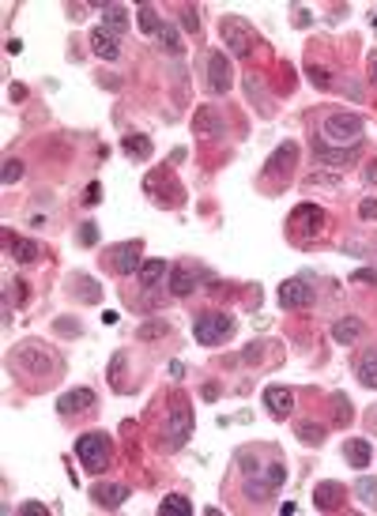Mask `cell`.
<instances>
[{
	"label": "cell",
	"mask_w": 377,
	"mask_h": 516,
	"mask_svg": "<svg viewBox=\"0 0 377 516\" xmlns=\"http://www.w3.org/2000/svg\"><path fill=\"white\" fill-rule=\"evenodd\" d=\"M321 143L325 147H351L362 143V117L358 114H328L325 125H321Z\"/></svg>",
	"instance_id": "1"
},
{
	"label": "cell",
	"mask_w": 377,
	"mask_h": 516,
	"mask_svg": "<svg viewBox=\"0 0 377 516\" xmlns=\"http://www.w3.org/2000/svg\"><path fill=\"white\" fill-rule=\"evenodd\" d=\"M109 453H114V445H109V437L102 434V430H91V434L76 437V456H79V464H84L87 471H106Z\"/></svg>",
	"instance_id": "2"
},
{
	"label": "cell",
	"mask_w": 377,
	"mask_h": 516,
	"mask_svg": "<svg viewBox=\"0 0 377 516\" xmlns=\"http://www.w3.org/2000/svg\"><path fill=\"white\" fill-rule=\"evenodd\" d=\"M192 336L204 347H219L234 336V320L226 317V313H200V317L192 320Z\"/></svg>",
	"instance_id": "3"
},
{
	"label": "cell",
	"mask_w": 377,
	"mask_h": 516,
	"mask_svg": "<svg viewBox=\"0 0 377 516\" xmlns=\"http://www.w3.org/2000/svg\"><path fill=\"white\" fill-rule=\"evenodd\" d=\"M219 34H223L226 49H231L234 57H249V53H253V45H256V34H253V26L245 23L242 15H226V19L219 23Z\"/></svg>",
	"instance_id": "4"
},
{
	"label": "cell",
	"mask_w": 377,
	"mask_h": 516,
	"mask_svg": "<svg viewBox=\"0 0 377 516\" xmlns=\"http://www.w3.org/2000/svg\"><path fill=\"white\" fill-rule=\"evenodd\" d=\"M189 434H192V411H189L185 400H178V403H174V411H170V422H167L170 448H181L189 441Z\"/></svg>",
	"instance_id": "5"
},
{
	"label": "cell",
	"mask_w": 377,
	"mask_h": 516,
	"mask_svg": "<svg viewBox=\"0 0 377 516\" xmlns=\"http://www.w3.org/2000/svg\"><path fill=\"white\" fill-rule=\"evenodd\" d=\"M140 253H144L140 237H136V242H121V245L109 249V264H114L117 275H132V272H140V264H144Z\"/></svg>",
	"instance_id": "6"
},
{
	"label": "cell",
	"mask_w": 377,
	"mask_h": 516,
	"mask_svg": "<svg viewBox=\"0 0 377 516\" xmlns=\"http://www.w3.org/2000/svg\"><path fill=\"white\" fill-rule=\"evenodd\" d=\"M321 226H325V211H321L317 204H298L291 211V230H298L302 237L321 234Z\"/></svg>",
	"instance_id": "7"
},
{
	"label": "cell",
	"mask_w": 377,
	"mask_h": 516,
	"mask_svg": "<svg viewBox=\"0 0 377 516\" xmlns=\"http://www.w3.org/2000/svg\"><path fill=\"white\" fill-rule=\"evenodd\" d=\"M192 132H197L200 140H223V136H226V121L219 117V109L200 106L197 117H192Z\"/></svg>",
	"instance_id": "8"
},
{
	"label": "cell",
	"mask_w": 377,
	"mask_h": 516,
	"mask_svg": "<svg viewBox=\"0 0 377 516\" xmlns=\"http://www.w3.org/2000/svg\"><path fill=\"white\" fill-rule=\"evenodd\" d=\"M231 61H226V53H211L208 57V87H211V95H226L231 91Z\"/></svg>",
	"instance_id": "9"
},
{
	"label": "cell",
	"mask_w": 377,
	"mask_h": 516,
	"mask_svg": "<svg viewBox=\"0 0 377 516\" xmlns=\"http://www.w3.org/2000/svg\"><path fill=\"white\" fill-rule=\"evenodd\" d=\"M279 302H283L287 309H309V306H314V290H309L306 279H283Z\"/></svg>",
	"instance_id": "10"
},
{
	"label": "cell",
	"mask_w": 377,
	"mask_h": 516,
	"mask_svg": "<svg viewBox=\"0 0 377 516\" xmlns=\"http://www.w3.org/2000/svg\"><path fill=\"white\" fill-rule=\"evenodd\" d=\"M15 366L20 370H26L31 366V377H45V370H49V354H45V347H38V343H23L20 351H15Z\"/></svg>",
	"instance_id": "11"
},
{
	"label": "cell",
	"mask_w": 377,
	"mask_h": 516,
	"mask_svg": "<svg viewBox=\"0 0 377 516\" xmlns=\"http://www.w3.org/2000/svg\"><path fill=\"white\" fill-rule=\"evenodd\" d=\"M91 49H95V57H102V61H117L121 38H117L114 31H106V26H95V31H91Z\"/></svg>",
	"instance_id": "12"
},
{
	"label": "cell",
	"mask_w": 377,
	"mask_h": 516,
	"mask_svg": "<svg viewBox=\"0 0 377 516\" xmlns=\"http://www.w3.org/2000/svg\"><path fill=\"white\" fill-rule=\"evenodd\" d=\"M91 497H95V505H102V509H117L121 501H128V486H121V483H95V486H91Z\"/></svg>",
	"instance_id": "13"
},
{
	"label": "cell",
	"mask_w": 377,
	"mask_h": 516,
	"mask_svg": "<svg viewBox=\"0 0 377 516\" xmlns=\"http://www.w3.org/2000/svg\"><path fill=\"white\" fill-rule=\"evenodd\" d=\"M294 159H298V147H294V143H279L272 151V159L264 162V173H268V178H283V173L294 166Z\"/></svg>",
	"instance_id": "14"
},
{
	"label": "cell",
	"mask_w": 377,
	"mask_h": 516,
	"mask_svg": "<svg viewBox=\"0 0 377 516\" xmlns=\"http://www.w3.org/2000/svg\"><path fill=\"white\" fill-rule=\"evenodd\" d=\"M264 407H268L275 419H287L294 411V396L287 389H279V384H272V389H264Z\"/></svg>",
	"instance_id": "15"
},
{
	"label": "cell",
	"mask_w": 377,
	"mask_h": 516,
	"mask_svg": "<svg viewBox=\"0 0 377 516\" xmlns=\"http://www.w3.org/2000/svg\"><path fill=\"white\" fill-rule=\"evenodd\" d=\"M87 407H95V392H91V389H72V392H64L61 400H57V411L61 414L87 411Z\"/></svg>",
	"instance_id": "16"
},
{
	"label": "cell",
	"mask_w": 377,
	"mask_h": 516,
	"mask_svg": "<svg viewBox=\"0 0 377 516\" xmlns=\"http://www.w3.org/2000/svg\"><path fill=\"white\" fill-rule=\"evenodd\" d=\"M314 155H317V162H325V166H347V162H355L358 159V147H351V151H344V147H325L321 140H314Z\"/></svg>",
	"instance_id": "17"
},
{
	"label": "cell",
	"mask_w": 377,
	"mask_h": 516,
	"mask_svg": "<svg viewBox=\"0 0 377 516\" xmlns=\"http://www.w3.org/2000/svg\"><path fill=\"white\" fill-rule=\"evenodd\" d=\"M344 456H347V464H351V467L362 471V467H370V460H374V445H370V441H362V437H355V441H347V445H344Z\"/></svg>",
	"instance_id": "18"
},
{
	"label": "cell",
	"mask_w": 377,
	"mask_h": 516,
	"mask_svg": "<svg viewBox=\"0 0 377 516\" xmlns=\"http://www.w3.org/2000/svg\"><path fill=\"white\" fill-rule=\"evenodd\" d=\"M197 283H200V272H192V268H170V290L178 294V298H185V294L197 290Z\"/></svg>",
	"instance_id": "19"
},
{
	"label": "cell",
	"mask_w": 377,
	"mask_h": 516,
	"mask_svg": "<svg viewBox=\"0 0 377 516\" xmlns=\"http://www.w3.org/2000/svg\"><path fill=\"white\" fill-rule=\"evenodd\" d=\"M314 501H317V509H336V505L344 501V486L339 483H317L314 486Z\"/></svg>",
	"instance_id": "20"
},
{
	"label": "cell",
	"mask_w": 377,
	"mask_h": 516,
	"mask_svg": "<svg viewBox=\"0 0 377 516\" xmlns=\"http://www.w3.org/2000/svg\"><path fill=\"white\" fill-rule=\"evenodd\" d=\"M358 336H362V320H358V317H344V320H336V325H332V339H336V343H355Z\"/></svg>",
	"instance_id": "21"
},
{
	"label": "cell",
	"mask_w": 377,
	"mask_h": 516,
	"mask_svg": "<svg viewBox=\"0 0 377 516\" xmlns=\"http://www.w3.org/2000/svg\"><path fill=\"white\" fill-rule=\"evenodd\" d=\"M102 19H106V31L121 34L128 26V8L125 4H102Z\"/></svg>",
	"instance_id": "22"
},
{
	"label": "cell",
	"mask_w": 377,
	"mask_h": 516,
	"mask_svg": "<svg viewBox=\"0 0 377 516\" xmlns=\"http://www.w3.org/2000/svg\"><path fill=\"white\" fill-rule=\"evenodd\" d=\"M358 381H362L366 389H377V347L358 358Z\"/></svg>",
	"instance_id": "23"
},
{
	"label": "cell",
	"mask_w": 377,
	"mask_h": 516,
	"mask_svg": "<svg viewBox=\"0 0 377 516\" xmlns=\"http://www.w3.org/2000/svg\"><path fill=\"white\" fill-rule=\"evenodd\" d=\"M8 249H12V256L20 264H34V260H38V242H31V237H12V245H8Z\"/></svg>",
	"instance_id": "24"
},
{
	"label": "cell",
	"mask_w": 377,
	"mask_h": 516,
	"mask_svg": "<svg viewBox=\"0 0 377 516\" xmlns=\"http://www.w3.org/2000/svg\"><path fill=\"white\" fill-rule=\"evenodd\" d=\"M121 147H125L128 159H140V162L151 159V140H147V136H125Z\"/></svg>",
	"instance_id": "25"
},
{
	"label": "cell",
	"mask_w": 377,
	"mask_h": 516,
	"mask_svg": "<svg viewBox=\"0 0 377 516\" xmlns=\"http://www.w3.org/2000/svg\"><path fill=\"white\" fill-rule=\"evenodd\" d=\"M136 275H140V283H144L147 290H151L155 283H159L162 275H167V260H144V264H140V272H136Z\"/></svg>",
	"instance_id": "26"
},
{
	"label": "cell",
	"mask_w": 377,
	"mask_h": 516,
	"mask_svg": "<svg viewBox=\"0 0 377 516\" xmlns=\"http://www.w3.org/2000/svg\"><path fill=\"white\" fill-rule=\"evenodd\" d=\"M136 23H140L144 34H159V26H162L159 12H155L151 4H140V8H136Z\"/></svg>",
	"instance_id": "27"
},
{
	"label": "cell",
	"mask_w": 377,
	"mask_h": 516,
	"mask_svg": "<svg viewBox=\"0 0 377 516\" xmlns=\"http://www.w3.org/2000/svg\"><path fill=\"white\" fill-rule=\"evenodd\" d=\"M355 494L362 497V505H366V509H377V478L362 475V478L355 483Z\"/></svg>",
	"instance_id": "28"
},
{
	"label": "cell",
	"mask_w": 377,
	"mask_h": 516,
	"mask_svg": "<svg viewBox=\"0 0 377 516\" xmlns=\"http://www.w3.org/2000/svg\"><path fill=\"white\" fill-rule=\"evenodd\" d=\"M325 434H328V430L321 426V422H298V441H302V445H321Z\"/></svg>",
	"instance_id": "29"
},
{
	"label": "cell",
	"mask_w": 377,
	"mask_h": 516,
	"mask_svg": "<svg viewBox=\"0 0 377 516\" xmlns=\"http://www.w3.org/2000/svg\"><path fill=\"white\" fill-rule=\"evenodd\" d=\"M242 490H245V497H249V501H261V497H268L272 490H275V486L268 483V475H264V478H245V486H242Z\"/></svg>",
	"instance_id": "30"
},
{
	"label": "cell",
	"mask_w": 377,
	"mask_h": 516,
	"mask_svg": "<svg viewBox=\"0 0 377 516\" xmlns=\"http://www.w3.org/2000/svg\"><path fill=\"white\" fill-rule=\"evenodd\" d=\"M159 513H162V516H167V513H170V516H192V505H189V497H181V494H170L167 501L159 505Z\"/></svg>",
	"instance_id": "31"
},
{
	"label": "cell",
	"mask_w": 377,
	"mask_h": 516,
	"mask_svg": "<svg viewBox=\"0 0 377 516\" xmlns=\"http://www.w3.org/2000/svg\"><path fill=\"white\" fill-rule=\"evenodd\" d=\"M167 331H170L167 320H147V325L136 328V339H159V336H167Z\"/></svg>",
	"instance_id": "32"
},
{
	"label": "cell",
	"mask_w": 377,
	"mask_h": 516,
	"mask_svg": "<svg viewBox=\"0 0 377 516\" xmlns=\"http://www.w3.org/2000/svg\"><path fill=\"white\" fill-rule=\"evenodd\" d=\"M159 42H162V49H167V53H181V38H178V31H174L170 23L159 26Z\"/></svg>",
	"instance_id": "33"
},
{
	"label": "cell",
	"mask_w": 377,
	"mask_h": 516,
	"mask_svg": "<svg viewBox=\"0 0 377 516\" xmlns=\"http://www.w3.org/2000/svg\"><path fill=\"white\" fill-rule=\"evenodd\" d=\"M72 287H79V298H84V302H98V283L95 279L76 275V279H72Z\"/></svg>",
	"instance_id": "34"
},
{
	"label": "cell",
	"mask_w": 377,
	"mask_h": 516,
	"mask_svg": "<svg viewBox=\"0 0 377 516\" xmlns=\"http://www.w3.org/2000/svg\"><path fill=\"white\" fill-rule=\"evenodd\" d=\"M306 76H309V83H314V87H332V76H328V68H321V64H309L306 68Z\"/></svg>",
	"instance_id": "35"
},
{
	"label": "cell",
	"mask_w": 377,
	"mask_h": 516,
	"mask_svg": "<svg viewBox=\"0 0 377 516\" xmlns=\"http://www.w3.org/2000/svg\"><path fill=\"white\" fill-rule=\"evenodd\" d=\"M0 178H4V185H15V181L23 178V162H20V159H8V162H4V173H0Z\"/></svg>",
	"instance_id": "36"
},
{
	"label": "cell",
	"mask_w": 377,
	"mask_h": 516,
	"mask_svg": "<svg viewBox=\"0 0 377 516\" xmlns=\"http://www.w3.org/2000/svg\"><path fill=\"white\" fill-rule=\"evenodd\" d=\"M121 370H125V351H117V354H114V366H109V381H114V389H117V392L125 389V381H121Z\"/></svg>",
	"instance_id": "37"
},
{
	"label": "cell",
	"mask_w": 377,
	"mask_h": 516,
	"mask_svg": "<svg viewBox=\"0 0 377 516\" xmlns=\"http://www.w3.org/2000/svg\"><path fill=\"white\" fill-rule=\"evenodd\" d=\"M181 26H185L189 34L200 31V12H197V8H185V12H181Z\"/></svg>",
	"instance_id": "38"
},
{
	"label": "cell",
	"mask_w": 377,
	"mask_h": 516,
	"mask_svg": "<svg viewBox=\"0 0 377 516\" xmlns=\"http://www.w3.org/2000/svg\"><path fill=\"white\" fill-rule=\"evenodd\" d=\"M79 245H98V226L95 223H84V226H79Z\"/></svg>",
	"instance_id": "39"
},
{
	"label": "cell",
	"mask_w": 377,
	"mask_h": 516,
	"mask_svg": "<svg viewBox=\"0 0 377 516\" xmlns=\"http://www.w3.org/2000/svg\"><path fill=\"white\" fill-rule=\"evenodd\" d=\"M264 475H268V483L275 486V490H279V486H283V478H287V467H283V464H272Z\"/></svg>",
	"instance_id": "40"
},
{
	"label": "cell",
	"mask_w": 377,
	"mask_h": 516,
	"mask_svg": "<svg viewBox=\"0 0 377 516\" xmlns=\"http://www.w3.org/2000/svg\"><path fill=\"white\" fill-rule=\"evenodd\" d=\"M358 219L374 223V219H377V200H362V204H358Z\"/></svg>",
	"instance_id": "41"
},
{
	"label": "cell",
	"mask_w": 377,
	"mask_h": 516,
	"mask_svg": "<svg viewBox=\"0 0 377 516\" xmlns=\"http://www.w3.org/2000/svg\"><path fill=\"white\" fill-rule=\"evenodd\" d=\"M12 294H15V306H23V302L31 298V287H26L23 279H15V283H12Z\"/></svg>",
	"instance_id": "42"
},
{
	"label": "cell",
	"mask_w": 377,
	"mask_h": 516,
	"mask_svg": "<svg viewBox=\"0 0 377 516\" xmlns=\"http://www.w3.org/2000/svg\"><path fill=\"white\" fill-rule=\"evenodd\" d=\"M347 419H351V403L344 396H336V422H347Z\"/></svg>",
	"instance_id": "43"
},
{
	"label": "cell",
	"mask_w": 377,
	"mask_h": 516,
	"mask_svg": "<svg viewBox=\"0 0 377 516\" xmlns=\"http://www.w3.org/2000/svg\"><path fill=\"white\" fill-rule=\"evenodd\" d=\"M20 513H23V516H49V509H45L42 501H26V505H23Z\"/></svg>",
	"instance_id": "44"
},
{
	"label": "cell",
	"mask_w": 377,
	"mask_h": 516,
	"mask_svg": "<svg viewBox=\"0 0 377 516\" xmlns=\"http://www.w3.org/2000/svg\"><path fill=\"white\" fill-rule=\"evenodd\" d=\"M98 200H102V185L95 181V185H87V200H84V204H98Z\"/></svg>",
	"instance_id": "45"
},
{
	"label": "cell",
	"mask_w": 377,
	"mask_h": 516,
	"mask_svg": "<svg viewBox=\"0 0 377 516\" xmlns=\"http://www.w3.org/2000/svg\"><path fill=\"white\" fill-rule=\"evenodd\" d=\"M294 23H298V26H309V12H306V8H294Z\"/></svg>",
	"instance_id": "46"
},
{
	"label": "cell",
	"mask_w": 377,
	"mask_h": 516,
	"mask_svg": "<svg viewBox=\"0 0 377 516\" xmlns=\"http://www.w3.org/2000/svg\"><path fill=\"white\" fill-rule=\"evenodd\" d=\"M358 283H377V272H355Z\"/></svg>",
	"instance_id": "47"
},
{
	"label": "cell",
	"mask_w": 377,
	"mask_h": 516,
	"mask_svg": "<svg viewBox=\"0 0 377 516\" xmlns=\"http://www.w3.org/2000/svg\"><path fill=\"white\" fill-rule=\"evenodd\" d=\"M23 98H26V87H20V83H15V87H12V102H23Z\"/></svg>",
	"instance_id": "48"
},
{
	"label": "cell",
	"mask_w": 377,
	"mask_h": 516,
	"mask_svg": "<svg viewBox=\"0 0 377 516\" xmlns=\"http://www.w3.org/2000/svg\"><path fill=\"white\" fill-rule=\"evenodd\" d=\"M366 181H370V185H377V162L366 166Z\"/></svg>",
	"instance_id": "49"
},
{
	"label": "cell",
	"mask_w": 377,
	"mask_h": 516,
	"mask_svg": "<svg viewBox=\"0 0 377 516\" xmlns=\"http://www.w3.org/2000/svg\"><path fill=\"white\" fill-rule=\"evenodd\" d=\"M370 79L377 83V53H374V57H370Z\"/></svg>",
	"instance_id": "50"
}]
</instances>
